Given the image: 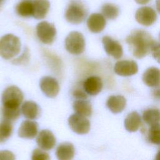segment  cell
I'll return each mask as SVG.
<instances>
[{
    "mask_svg": "<svg viewBox=\"0 0 160 160\" xmlns=\"http://www.w3.org/2000/svg\"><path fill=\"white\" fill-rule=\"evenodd\" d=\"M126 42L133 56L138 59L146 56L156 44L151 35L143 29L132 31L126 37Z\"/></svg>",
    "mask_w": 160,
    "mask_h": 160,
    "instance_id": "obj_1",
    "label": "cell"
},
{
    "mask_svg": "<svg viewBox=\"0 0 160 160\" xmlns=\"http://www.w3.org/2000/svg\"><path fill=\"white\" fill-rule=\"evenodd\" d=\"M21 47L19 38L12 34H6L0 39V56L9 59L19 54Z\"/></svg>",
    "mask_w": 160,
    "mask_h": 160,
    "instance_id": "obj_2",
    "label": "cell"
},
{
    "mask_svg": "<svg viewBox=\"0 0 160 160\" xmlns=\"http://www.w3.org/2000/svg\"><path fill=\"white\" fill-rule=\"evenodd\" d=\"M87 9L79 0H71L65 11V18L68 22L73 24L82 22L87 16Z\"/></svg>",
    "mask_w": 160,
    "mask_h": 160,
    "instance_id": "obj_3",
    "label": "cell"
},
{
    "mask_svg": "<svg viewBox=\"0 0 160 160\" xmlns=\"http://www.w3.org/2000/svg\"><path fill=\"white\" fill-rule=\"evenodd\" d=\"M2 106L12 108H19L23 100V94L21 89L14 86L7 88L2 94Z\"/></svg>",
    "mask_w": 160,
    "mask_h": 160,
    "instance_id": "obj_4",
    "label": "cell"
},
{
    "mask_svg": "<svg viewBox=\"0 0 160 160\" xmlns=\"http://www.w3.org/2000/svg\"><path fill=\"white\" fill-rule=\"evenodd\" d=\"M65 48L71 54L78 55L85 49V40L83 35L78 31L71 32L65 39Z\"/></svg>",
    "mask_w": 160,
    "mask_h": 160,
    "instance_id": "obj_5",
    "label": "cell"
},
{
    "mask_svg": "<svg viewBox=\"0 0 160 160\" xmlns=\"http://www.w3.org/2000/svg\"><path fill=\"white\" fill-rule=\"evenodd\" d=\"M36 34L40 40L44 44H51L56 35V29L54 26L47 21H42L36 26Z\"/></svg>",
    "mask_w": 160,
    "mask_h": 160,
    "instance_id": "obj_6",
    "label": "cell"
},
{
    "mask_svg": "<svg viewBox=\"0 0 160 160\" xmlns=\"http://www.w3.org/2000/svg\"><path fill=\"white\" fill-rule=\"evenodd\" d=\"M68 124L71 130L79 134H86L90 129L89 121L85 116L77 113L71 114L69 117Z\"/></svg>",
    "mask_w": 160,
    "mask_h": 160,
    "instance_id": "obj_7",
    "label": "cell"
},
{
    "mask_svg": "<svg viewBox=\"0 0 160 160\" xmlns=\"http://www.w3.org/2000/svg\"><path fill=\"white\" fill-rule=\"evenodd\" d=\"M135 18L140 24L144 26H150L156 22L157 14L155 10L152 8L142 6L136 11Z\"/></svg>",
    "mask_w": 160,
    "mask_h": 160,
    "instance_id": "obj_8",
    "label": "cell"
},
{
    "mask_svg": "<svg viewBox=\"0 0 160 160\" xmlns=\"http://www.w3.org/2000/svg\"><path fill=\"white\" fill-rule=\"evenodd\" d=\"M102 42L106 52L114 59H120L123 54V49L121 44L112 38L105 36L102 39Z\"/></svg>",
    "mask_w": 160,
    "mask_h": 160,
    "instance_id": "obj_9",
    "label": "cell"
},
{
    "mask_svg": "<svg viewBox=\"0 0 160 160\" xmlns=\"http://www.w3.org/2000/svg\"><path fill=\"white\" fill-rule=\"evenodd\" d=\"M114 72L121 76H130L138 72L137 63L132 60H122L118 61L114 68Z\"/></svg>",
    "mask_w": 160,
    "mask_h": 160,
    "instance_id": "obj_10",
    "label": "cell"
},
{
    "mask_svg": "<svg viewBox=\"0 0 160 160\" xmlns=\"http://www.w3.org/2000/svg\"><path fill=\"white\" fill-rule=\"evenodd\" d=\"M41 91L49 98L56 97L59 91V86L58 81L50 76L42 78L39 82Z\"/></svg>",
    "mask_w": 160,
    "mask_h": 160,
    "instance_id": "obj_11",
    "label": "cell"
},
{
    "mask_svg": "<svg viewBox=\"0 0 160 160\" xmlns=\"http://www.w3.org/2000/svg\"><path fill=\"white\" fill-rule=\"evenodd\" d=\"M36 142L41 149L44 151L51 150L56 144V138L53 133L48 129L41 130L36 138Z\"/></svg>",
    "mask_w": 160,
    "mask_h": 160,
    "instance_id": "obj_12",
    "label": "cell"
},
{
    "mask_svg": "<svg viewBox=\"0 0 160 160\" xmlns=\"http://www.w3.org/2000/svg\"><path fill=\"white\" fill-rule=\"evenodd\" d=\"M38 125L36 122L30 120L23 121L18 129V135L20 138L32 139L37 136Z\"/></svg>",
    "mask_w": 160,
    "mask_h": 160,
    "instance_id": "obj_13",
    "label": "cell"
},
{
    "mask_svg": "<svg viewBox=\"0 0 160 160\" xmlns=\"http://www.w3.org/2000/svg\"><path fill=\"white\" fill-rule=\"evenodd\" d=\"M106 24L104 16L99 13L91 14L87 20V26L89 30L94 33L101 32L104 29Z\"/></svg>",
    "mask_w": 160,
    "mask_h": 160,
    "instance_id": "obj_14",
    "label": "cell"
},
{
    "mask_svg": "<svg viewBox=\"0 0 160 160\" xmlns=\"http://www.w3.org/2000/svg\"><path fill=\"white\" fill-rule=\"evenodd\" d=\"M102 82L98 76H90L83 83V87L88 94L95 96L99 94L102 88Z\"/></svg>",
    "mask_w": 160,
    "mask_h": 160,
    "instance_id": "obj_15",
    "label": "cell"
},
{
    "mask_svg": "<svg viewBox=\"0 0 160 160\" xmlns=\"http://www.w3.org/2000/svg\"><path fill=\"white\" fill-rule=\"evenodd\" d=\"M142 81L149 87H157L160 85V69L151 67L143 73Z\"/></svg>",
    "mask_w": 160,
    "mask_h": 160,
    "instance_id": "obj_16",
    "label": "cell"
},
{
    "mask_svg": "<svg viewBox=\"0 0 160 160\" xmlns=\"http://www.w3.org/2000/svg\"><path fill=\"white\" fill-rule=\"evenodd\" d=\"M126 105V100L124 97L121 95L111 96L106 101V106L113 113L122 112Z\"/></svg>",
    "mask_w": 160,
    "mask_h": 160,
    "instance_id": "obj_17",
    "label": "cell"
},
{
    "mask_svg": "<svg viewBox=\"0 0 160 160\" xmlns=\"http://www.w3.org/2000/svg\"><path fill=\"white\" fill-rule=\"evenodd\" d=\"M33 6L32 17L37 19H41L46 17L49 8L50 3L48 0H32Z\"/></svg>",
    "mask_w": 160,
    "mask_h": 160,
    "instance_id": "obj_18",
    "label": "cell"
},
{
    "mask_svg": "<svg viewBox=\"0 0 160 160\" xmlns=\"http://www.w3.org/2000/svg\"><path fill=\"white\" fill-rule=\"evenodd\" d=\"M75 150L72 144L65 142L60 144L56 149V155L59 160H70L73 158Z\"/></svg>",
    "mask_w": 160,
    "mask_h": 160,
    "instance_id": "obj_19",
    "label": "cell"
},
{
    "mask_svg": "<svg viewBox=\"0 0 160 160\" xmlns=\"http://www.w3.org/2000/svg\"><path fill=\"white\" fill-rule=\"evenodd\" d=\"M125 129L129 132L137 131L141 125V118L139 113L132 111L124 119Z\"/></svg>",
    "mask_w": 160,
    "mask_h": 160,
    "instance_id": "obj_20",
    "label": "cell"
},
{
    "mask_svg": "<svg viewBox=\"0 0 160 160\" xmlns=\"http://www.w3.org/2000/svg\"><path fill=\"white\" fill-rule=\"evenodd\" d=\"M21 112L26 118L28 119H34L39 114V108L35 102L28 101L22 104Z\"/></svg>",
    "mask_w": 160,
    "mask_h": 160,
    "instance_id": "obj_21",
    "label": "cell"
},
{
    "mask_svg": "<svg viewBox=\"0 0 160 160\" xmlns=\"http://www.w3.org/2000/svg\"><path fill=\"white\" fill-rule=\"evenodd\" d=\"M76 113L88 117L92 114V106L89 101L86 99H76L72 105Z\"/></svg>",
    "mask_w": 160,
    "mask_h": 160,
    "instance_id": "obj_22",
    "label": "cell"
},
{
    "mask_svg": "<svg viewBox=\"0 0 160 160\" xmlns=\"http://www.w3.org/2000/svg\"><path fill=\"white\" fill-rule=\"evenodd\" d=\"M16 13L24 18L32 16L33 6L32 0H24L19 2L16 7Z\"/></svg>",
    "mask_w": 160,
    "mask_h": 160,
    "instance_id": "obj_23",
    "label": "cell"
},
{
    "mask_svg": "<svg viewBox=\"0 0 160 160\" xmlns=\"http://www.w3.org/2000/svg\"><path fill=\"white\" fill-rule=\"evenodd\" d=\"M142 119L146 124L153 125L160 122V110L157 108H150L145 110L142 114Z\"/></svg>",
    "mask_w": 160,
    "mask_h": 160,
    "instance_id": "obj_24",
    "label": "cell"
},
{
    "mask_svg": "<svg viewBox=\"0 0 160 160\" xmlns=\"http://www.w3.org/2000/svg\"><path fill=\"white\" fill-rule=\"evenodd\" d=\"M101 12L108 19H116L119 13V8L112 3H105L101 7Z\"/></svg>",
    "mask_w": 160,
    "mask_h": 160,
    "instance_id": "obj_25",
    "label": "cell"
},
{
    "mask_svg": "<svg viewBox=\"0 0 160 160\" xmlns=\"http://www.w3.org/2000/svg\"><path fill=\"white\" fill-rule=\"evenodd\" d=\"M12 129L11 121L3 119L0 122V143L5 142L11 136Z\"/></svg>",
    "mask_w": 160,
    "mask_h": 160,
    "instance_id": "obj_26",
    "label": "cell"
},
{
    "mask_svg": "<svg viewBox=\"0 0 160 160\" xmlns=\"http://www.w3.org/2000/svg\"><path fill=\"white\" fill-rule=\"evenodd\" d=\"M148 138L150 142L160 145V124L156 123L150 126L148 130Z\"/></svg>",
    "mask_w": 160,
    "mask_h": 160,
    "instance_id": "obj_27",
    "label": "cell"
},
{
    "mask_svg": "<svg viewBox=\"0 0 160 160\" xmlns=\"http://www.w3.org/2000/svg\"><path fill=\"white\" fill-rule=\"evenodd\" d=\"M1 113L4 119L12 121H15L19 118L20 115V110L19 108H12L2 106L1 109Z\"/></svg>",
    "mask_w": 160,
    "mask_h": 160,
    "instance_id": "obj_28",
    "label": "cell"
},
{
    "mask_svg": "<svg viewBox=\"0 0 160 160\" xmlns=\"http://www.w3.org/2000/svg\"><path fill=\"white\" fill-rule=\"evenodd\" d=\"M31 159L32 160H48L50 159L49 154L43 151L42 149H35L32 153Z\"/></svg>",
    "mask_w": 160,
    "mask_h": 160,
    "instance_id": "obj_29",
    "label": "cell"
},
{
    "mask_svg": "<svg viewBox=\"0 0 160 160\" xmlns=\"http://www.w3.org/2000/svg\"><path fill=\"white\" fill-rule=\"evenodd\" d=\"M72 96L76 99H86L88 98V93L85 91L83 84L82 87L78 86L74 89L72 91Z\"/></svg>",
    "mask_w": 160,
    "mask_h": 160,
    "instance_id": "obj_30",
    "label": "cell"
},
{
    "mask_svg": "<svg viewBox=\"0 0 160 160\" xmlns=\"http://www.w3.org/2000/svg\"><path fill=\"white\" fill-rule=\"evenodd\" d=\"M15 159L14 154L7 150L0 151V160H13Z\"/></svg>",
    "mask_w": 160,
    "mask_h": 160,
    "instance_id": "obj_31",
    "label": "cell"
},
{
    "mask_svg": "<svg viewBox=\"0 0 160 160\" xmlns=\"http://www.w3.org/2000/svg\"><path fill=\"white\" fill-rule=\"evenodd\" d=\"M151 52L153 58L160 64V44H156L152 48Z\"/></svg>",
    "mask_w": 160,
    "mask_h": 160,
    "instance_id": "obj_32",
    "label": "cell"
},
{
    "mask_svg": "<svg viewBox=\"0 0 160 160\" xmlns=\"http://www.w3.org/2000/svg\"><path fill=\"white\" fill-rule=\"evenodd\" d=\"M152 96L155 99L160 100V86L153 90Z\"/></svg>",
    "mask_w": 160,
    "mask_h": 160,
    "instance_id": "obj_33",
    "label": "cell"
},
{
    "mask_svg": "<svg viewBox=\"0 0 160 160\" xmlns=\"http://www.w3.org/2000/svg\"><path fill=\"white\" fill-rule=\"evenodd\" d=\"M138 4H141V5H144L146 4L147 3H148L151 0H134Z\"/></svg>",
    "mask_w": 160,
    "mask_h": 160,
    "instance_id": "obj_34",
    "label": "cell"
},
{
    "mask_svg": "<svg viewBox=\"0 0 160 160\" xmlns=\"http://www.w3.org/2000/svg\"><path fill=\"white\" fill-rule=\"evenodd\" d=\"M156 7L157 11L160 14V0H156Z\"/></svg>",
    "mask_w": 160,
    "mask_h": 160,
    "instance_id": "obj_35",
    "label": "cell"
},
{
    "mask_svg": "<svg viewBox=\"0 0 160 160\" xmlns=\"http://www.w3.org/2000/svg\"><path fill=\"white\" fill-rule=\"evenodd\" d=\"M155 159H156V160H160V149H159V150L158 151V153H157V154H156V156Z\"/></svg>",
    "mask_w": 160,
    "mask_h": 160,
    "instance_id": "obj_36",
    "label": "cell"
},
{
    "mask_svg": "<svg viewBox=\"0 0 160 160\" xmlns=\"http://www.w3.org/2000/svg\"><path fill=\"white\" fill-rule=\"evenodd\" d=\"M4 1L5 0H0V8H1V6H2V4L4 3Z\"/></svg>",
    "mask_w": 160,
    "mask_h": 160,
    "instance_id": "obj_37",
    "label": "cell"
},
{
    "mask_svg": "<svg viewBox=\"0 0 160 160\" xmlns=\"http://www.w3.org/2000/svg\"><path fill=\"white\" fill-rule=\"evenodd\" d=\"M159 38H160V34H159Z\"/></svg>",
    "mask_w": 160,
    "mask_h": 160,
    "instance_id": "obj_38",
    "label": "cell"
}]
</instances>
